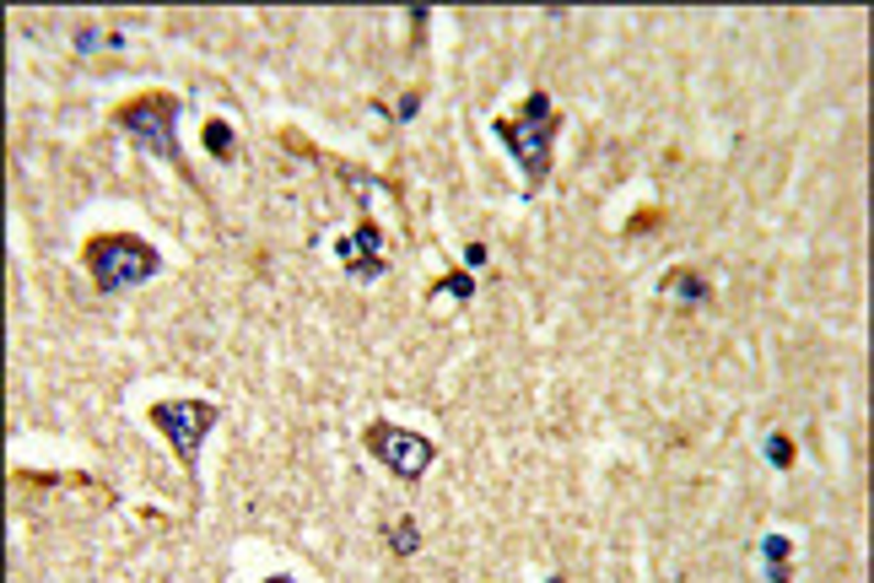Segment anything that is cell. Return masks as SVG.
<instances>
[{
	"label": "cell",
	"mask_w": 874,
	"mask_h": 583,
	"mask_svg": "<svg viewBox=\"0 0 874 583\" xmlns=\"http://www.w3.org/2000/svg\"><path fill=\"white\" fill-rule=\"evenodd\" d=\"M492 135L507 146V157L518 162L524 173V190H540L551 179V162H557V135H562V109L546 87H535L513 114L492 120Z\"/></svg>",
	"instance_id": "obj_1"
},
{
	"label": "cell",
	"mask_w": 874,
	"mask_h": 583,
	"mask_svg": "<svg viewBox=\"0 0 874 583\" xmlns=\"http://www.w3.org/2000/svg\"><path fill=\"white\" fill-rule=\"evenodd\" d=\"M179 114H184L179 92L146 87V92H135V98H125V103L114 109V130H125L130 141L141 146V152H152L157 162L179 168V173L189 179V168H184V146H179Z\"/></svg>",
	"instance_id": "obj_2"
},
{
	"label": "cell",
	"mask_w": 874,
	"mask_h": 583,
	"mask_svg": "<svg viewBox=\"0 0 874 583\" xmlns=\"http://www.w3.org/2000/svg\"><path fill=\"white\" fill-rule=\"evenodd\" d=\"M81 270L92 276V287L103 298H120L130 287H146L163 270V255L141 233H92L81 244Z\"/></svg>",
	"instance_id": "obj_3"
},
{
	"label": "cell",
	"mask_w": 874,
	"mask_h": 583,
	"mask_svg": "<svg viewBox=\"0 0 874 583\" xmlns=\"http://www.w3.org/2000/svg\"><path fill=\"white\" fill-rule=\"evenodd\" d=\"M146 422H152V427H157V433L173 444L179 464H184V470H194L205 433L222 422V405H211V400H194V394H184V400H157V405L146 411Z\"/></svg>",
	"instance_id": "obj_4"
},
{
	"label": "cell",
	"mask_w": 874,
	"mask_h": 583,
	"mask_svg": "<svg viewBox=\"0 0 874 583\" xmlns=\"http://www.w3.org/2000/svg\"><path fill=\"white\" fill-rule=\"evenodd\" d=\"M362 449L373 453L383 470H394L400 481H422V475L433 470V459H437V444L427 438V433H411V427H400V422H389V416L368 422Z\"/></svg>",
	"instance_id": "obj_5"
},
{
	"label": "cell",
	"mask_w": 874,
	"mask_h": 583,
	"mask_svg": "<svg viewBox=\"0 0 874 583\" xmlns=\"http://www.w3.org/2000/svg\"><path fill=\"white\" fill-rule=\"evenodd\" d=\"M340 259L351 270V281H378L389 270V255H383V233L378 222H357L351 238H340Z\"/></svg>",
	"instance_id": "obj_6"
},
{
	"label": "cell",
	"mask_w": 874,
	"mask_h": 583,
	"mask_svg": "<svg viewBox=\"0 0 874 583\" xmlns=\"http://www.w3.org/2000/svg\"><path fill=\"white\" fill-rule=\"evenodd\" d=\"M794 540L788 535H761V568H766V583H794Z\"/></svg>",
	"instance_id": "obj_7"
},
{
	"label": "cell",
	"mask_w": 874,
	"mask_h": 583,
	"mask_svg": "<svg viewBox=\"0 0 874 583\" xmlns=\"http://www.w3.org/2000/svg\"><path fill=\"white\" fill-rule=\"evenodd\" d=\"M205 152L216 157V162H238V130L227 125V120H205Z\"/></svg>",
	"instance_id": "obj_8"
},
{
	"label": "cell",
	"mask_w": 874,
	"mask_h": 583,
	"mask_svg": "<svg viewBox=\"0 0 874 583\" xmlns=\"http://www.w3.org/2000/svg\"><path fill=\"white\" fill-rule=\"evenodd\" d=\"M659 292H670V298H686V303H707V298H713V287H707L696 270H670V276L659 281Z\"/></svg>",
	"instance_id": "obj_9"
},
{
	"label": "cell",
	"mask_w": 874,
	"mask_h": 583,
	"mask_svg": "<svg viewBox=\"0 0 874 583\" xmlns=\"http://www.w3.org/2000/svg\"><path fill=\"white\" fill-rule=\"evenodd\" d=\"M389 551H394V557H416V551H422V524H416V518L389 524Z\"/></svg>",
	"instance_id": "obj_10"
},
{
	"label": "cell",
	"mask_w": 874,
	"mask_h": 583,
	"mask_svg": "<svg viewBox=\"0 0 874 583\" xmlns=\"http://www.w3.org/2000/svg\"><path fill=\"white\" fill-rule=\"evenodd\" d=\"M433 298H453V303H470L475 298V276L470 270H448L442 281L433 287Z\"/></svg>",
	"instance_id": "obj_11"
},
{
	"label": "cell",
	"mask_w": 874,
	"mask_h": 583,
	"mask_svg": "<svg viewBox=\"0 0 874 583\" xmlns=\"http://www.w3.org/2000/svg\"><path fill=\"white\" fill-rule=\"evenodd\" d=\"M761 453H766V464H772V470H788V464H794V438H788V433H766Z\"/></svg>",
	"instance_id": "obj_12"
},
{
	"label": "cell",
	"mask_w": 874,
	"mask_h": 583,
	"mask_svg": "<svg viewBox=\"0 0 874 583\" xmlns=\"http://www.w3.org/2000/svg\"><path fill=\"white\" fill-rule=\"evenodd\" d=\"M76 49L92 55V49H125V33H98V27H81L76 33Z\"/></svg>",
	"instance_id": "obj_13"
},
{
	"label": "cell",
	"mask_w": 874,
	"mask_h": 583,
	"mask_svg": "<svg viewBox=\"0 0 874 583\" xmlns=\"http://www.w3.org/2000/svg\"><path fill=\"white\" fill-rule=\"evenodd\" d=\"M416 109H422V92H405V98H400V109H383V114L405 125V120H416Z\"/></svg>",
	"instance_id": "obj_14"
},
{
	"label": "cell",
	"mask_w": 874,
	"mask_h": 583,
	"mask_svg": "<svg viewBox=\"0 0 874 583\" xmlns=\"http://www.w3.org/2000/svg\"><path fill=\"white\" fill-rule=\"evenodd\" d=\"M486 259H492V249H486V244H470V249H464V265H470V270H481Z\"/></svg>",
	"instance_id": "obj_15"
},
{
	"label": "cell",
	"mask_w": 874,
	"mask_h": 583,
	"mask_svg": "<svg viewBox=\"0 0 874 583\" xmlns=\"http://www.w3.org/2000/svg\"><path fill=\"white\" fill-rule=\"evenodd\" d=\"M265 583H298V579H287V573H276V579H265Z\"/></svg>",
	"instance_id": "obj_16"
}]
</instances>
